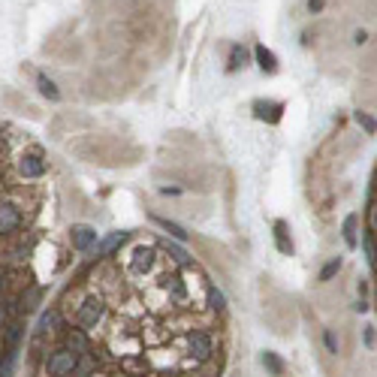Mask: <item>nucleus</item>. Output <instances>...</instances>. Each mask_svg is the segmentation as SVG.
I'll use <instances>...</instances> for the list:
<instances>
[{
  "mask_svg": "<svg viewBox=\"0 0 377 377\" xmlns=\"http://www.w3.org/2000/svg\"><path fill=\"white\" fill-rule=\"evenodd\" d=\"M24 226V208L15 199L0 197V238H13Z\"/></svg>",
  "mask_w": 377,
  "mask_h": 377,
  "instance_id": "obj_2",
  "label": "nucleus"
},
{
  "mask_svg": "<svg viewBox=\"0 0 377 377\" xmlns=\"http://www.w3.org/2000/svg\"><path fill=\"white\" fill-rule=\"evenodd\" d=\"M341 266H344V260H341V256H332V260H329V263L323 266V269H320V275H317V278L323 281V284H326V281H332L335 275L341 272Z\"/></svg>",
  "mask_w": 377,
  "mask_h": 377,
  "instance_id": "obj_25",
  "label": "nucleus"
},
{
  "mask_svg": "<svg viewBox=\"0 0 377 377\" xmlns=\"http://www.w3.org/2000/svg\"><path fill=\"white\" fill-rule=\"evenodd\" d=\"M353 118H356V124H360L365 133H377V121H374V118H371L369 112H356Z\"/></svg>",
  "mask_w": 377,
  "mask_h": 377,
  "instance_id": "obj_28",
  "label": "nucleus"
},
{
  "mask_svg": "<svg viewBox=\"0 0 377 377\" xmlns=\"http://www.w3.org/2000/svg\"><path fill=\"white\" fill-rule=\"evenodd\" d=\"M323 347L329 356H338V351H341V341H338L335 329H323Z\"/></svg>",
  "mask_w": 377,
  "mask_h": 377,
  "instance_id": "obj_27",
  "label": "nucleus"
},
{
  "mask_svg": "<svg viewBox=\"0 0 377 377\" xmlns=\"http://www.w3.org/2000/svg\"><path fill=\"white\" fill-rule=\"evenodd\" d=\"M374 332H377L374 326H369V329H365V347H374Z\"/></svg>",
  "mask_w": 377,
  "mask_h": 377,
  "instance_id": "obj_31",
  "label": "nucleus"
},
{
  "mask_svg": "<svg viewBox=\"0 0 377 377\" xmlns=\"http://www.w3.org/2000/svg\"><path fill=\"white\" fill-rule=\"evenodd\" d=\"M76 362H79V353H72L63 344H58L54 351L45 353L43 371L49 374V377H72V371H76Z\"/></svg>",
  "mask_w": 377,
  "mask_h": 377,
  "instance_id": "obj_1",
  "label": "nucleus"
},
{
  "mask_svg": "<svg viewBox=\"0 0 377 377\" xmlns=\"http://www.w3.org/2000/svg\"><path fill=\"white\" fill-rule=\"evenodd\" d=\"M40 302H43V287H31L18 296V314H31V311L40 308Z\"/></svg>",
  "mask_w": 377,
  "mask_h": 377,
  "instance_id": "obj_13",
  "label": "nucleus"
},
{
  "mask_svg": "<svg viewBox=\"0 0 377 377\" xmlns=\"http://www.w3.org/2000/svg\"><path fill=\"white\" fill-rule=\"evenodd\" d=\"M254 115L260 118V121L278 124L281 115H284V103H272V100H256V103H254Z\"/></svg>",
  "mask_w": 377,
  "mask_h": 377,
  "instance_id": "obj_9",
  "label": "nucleus"
},
{
  "mask_svg": "<svg viewBox=\"0 0 377 377\" xmlns=\"http://www.w3.org/2000/svg\"><path fill=\"white\" fill-rule=\"evenodd\" d=\"M154 260H157V254H154V247H145V245H139V247H136V251H133V263H130V269H133L136 275L151 272Z\"/></svg>",
  "mask_w": 377,
  "mask_h": 377,
  "instance_id": "obj_10",
  "label": "nucleus"
},
{
  "mask_svg": "<svg viewBox=\"0 0 377 377\" xmlns=\"http://www.w3.org/2000/svg\"><path fill=\"white\" fill-rule=\"evenodd\" d=\"M254 58H256V63H260V70L263 72H278V58L266 49V45H256L254 49Z\"/></svg>",
  "mask_w": 377,
  "mask_h": 377,
  "instance_id": "obj_19",
  "label": "nucleus"
},
{
  "mask_svg": "<svg viewBox=\"0 0 377 377\" xmlns=\"http://www.w3.org/2000/svg\"><path fill=\"white\" fill-rule=\"evenodd\" d=\"M45 172H49V163H45L43 151L22 154V160H18V176H22V178H43Z\"/></svg>",
  "mask_w": 377,
  "mask_h": 377,
  "instance_id": "obj_5",
  "label": "nucleus"
},
{
  "mask_svg": "<svg viewBox=\"0 0 377 377\" xmlns=\"http://www.w3.org/2000/svg\"><path fill=\"white\" fill-rule=\"evenodd\" d=\"M356 229H360V215H347L344 224H341V236H344L347 247H356V242H360V238H356V236H360Z\"/></svg>",
  "mask_w": 377,
  "mask_h": 377,
  "instance_id": "obj_17",
  "label": "nucleus"
},
{
  "mask_svg": "<svg viewBox=\"0 0 377 377\" xmlns=\"http://www.w3.org/2000/svg\"><path fill=\"white\" fill-rule=\"evenodd\" d=\"M163 247H167L169 256H176L178 266H190V254L181 247V242H176V238H172V242H169V238H163Z\"/></svg>",
  "mask_w": 377,
  "mask_h": 377,
  "instance_id": "obj_22",
  "label": "nucleus"
},
{
  "mask_svg": "<svg viewBox=\"0 0 377 377\" xmlns=\"http://www.w3.org/2000/svg\"><path fill=\"white\" fill-rule=\"evenodd\" d=\"M127 236H130V233H124V229H121V233H109V238H103V242H100L97 256H112L118 247L124 245V238H127Z\"/></svg>",
  "mask_w": 377,
  "mask_h": 377,
  "instance_id": "obj_16",
  "label": "nucleus"
},
{
  "mask_svg": "<svg viewBox=\"0 0 377 377\" xmlns=\"http://www.w3.org/2000/svg\"><path fill=\"white\" fill-rule=\"evenodd\" d=\"M353 43L362 45V43H365V31H356V33H353Z\"/></svg>",
  "mask_w": 377,
  "mask_h": 377,
  "instance_id": "obj_35",
  "label": "nucleus"
},
{
  "mask_svg": "<svg viewBox=\"0 0 377 377\" xmlns=\"http://www.w3.org/2000/svg\"><path fill=\"white\" fill-rule=\"evenodd\" d=\"M70 238H72V247H76L79 254H88L91 247L100 245L97 229H94V226H85V224H76V226H72V229H70Z\"/></svg>",
  "mask_w": 377,
  "mask_h": 377,
  "instance_id": "obj_6",
  "label": "nucleus"
},
{
  "mask_svg": "<svg viewBox=\"0 0 377 377\" xmlns=\"http://www.w3.org/2000/svg\"><path fill=\"white\" fill-rule=\"evenodd\" d=\"M160 193H163V197H178L181 187H160Z\"/></svg>",
  "mask_w": 377,
  "mask_h": 377,
  "instance_id": "obj_33",
  "label": "nucleus"
},
{
  "mask_svg": "<svg viewBox=\"0 0 377 377\" xmlns=\"http://www.w3.org/2000/svg\"><path fill=\"white\" fill-rule=\"evenodd\" d=\"M13 314H18V299L0 296V335H3V329L13 323Z\"/></svg>",
  "mask_w": 377,
  "mask_h": 377,
  "instance_id": "obj_20",
  "label": "nucleus"
},
{
  "mask_svg": "<svg viewBox=\"0 0 377 377\" xmlns=\"http://www.w3.org/2000/svg\"><path fill=\"white\" fill-rule=\"evenodd\" d=\"M36 91H40L45 100H52V103H58V100H61V88L54 85V82L45 76V72H40V76H36Z\"/></svg>",
  "mask_w": 377,
  "mask_h": 377,
  "instance_id": "obj_18",
  "label": "nucleus"
},
{
  "mask_svg": "<svg viewBox=\"0 0 377 377\" xmlns=\"http://www.w3.org/2000/svg\"><path fill=\"white\" fill-rule=\"evenodd\" d=\"M151 220H154V224H157L160 229H163V233H167V236H172V238H176V242H181V245H185L187 242V229L185 226H181V224H176V220H169V217H160V215H151Z\"/></svg>",
  "mask_w": 377,
  "mask_h": 377,
  "instance_id": "obj_11",
  "label": "nucleus"
},
{
  "mask_svg": "<svg viewBox=\"0 0 377 377\" xmlns=\"http://www.w3.org/2000/svg\"><path fill=\"white\" fill-rule=\"evenodd\" d=\"M187 351H190V360L206 365L211 362V356H215V338L206 329H190L187 332Z\"/></svg>",
  "mask_w": 377,
  "mask_h": 377,
  "instance_id": "obj_3",
  "label": "nucleus"
},
{
  "mask_svg": "<svg viewBox=\"0 0 377 377\" xmlns=\"http://www.w3.org/2000/svg\"><path fill=\"white\" fill-rule=\"evenodd\" d=\"M263 369H266V371H269L272 377H281V374H284V360H281V356H278V353L266 351V353H263Z\"/></svg>",
  "mask_w": 377,
  "mask_h": 377,
  "instance_id": "obj_23",
  "label": "nucleus"
},
{
  "mask_svg": "<svg viewBox=\"0 0 377 377\" xmlns=\"http://www.w3.org/2000/svg\"><path fill=\"white\" fill-rule=\"evenodd\" d=\"M0 151H3V139H0Z\"/></svg>",
  "mask_w": 377,
  "mask_h": 377,
  "instance_id": "obj_38",
  "label": "nucleus"
},
{
  "mask_svg": "<svg viewBox=\"0 0 377 377\" xmlns=\"http://www.w3.org/2000/svg\"><path fill=\"white\" fill-rule=\"evenodd\" d=\"M0 351H3V347H0Z\"/></svg>",
  "mask_w": 377,
  "mask_h": 377,
  "instance_id": "obj_39",
  "label": "nucleus"
},
{
  "mask_svg": "<svg viewBox=\"0 0 377 377\" xmlns=\"http://www.w3.org/2000/svg\"><path fill=\"white\" fill-rule=\"evenodd\" d=\"M371 229H374V236H377V206L371 208Z\"/></svg>",
  "mask_w": 377,
  "mask_h": 377,
  "instance_id": "obj_36",
  "label": "nucleus"
},
{
  "mask_svg": "<svg viewBox=\"0 0 377 377\" xmlns=\"http://www.w3.org/2000/svg\"><path fill=\"white\" fill-rule=\"evenodd\" d=\"M206 305H208V311H215V314H224V311H226L224 290L215 287V284H208V287H206Z\"/></svg>",
  "mask_w": 377,
  "mask_h": 377,
  "instance_id": "obj_15",
  "label": "nucleus"
},
{
  "mask_svg": "<svg viewBox=\"0 0 377 377\" xmlns=\"http://www.w3.org/2000/svg\"><path fill=\"white\" fill-rule=\"evenodd\" d=\"M245 61H247V52L242 49V45H233V52H229V63H226V70H229V72L242 70V67H245Z\"/></svg>",
  "mask_w": 377,
  "mask_h": 377,
  "instance_id": "obj_26",
  "label": "nucleus"
},
{
  "mask_svg": "<svg viewBox=\"0 0 377 377\" xmlns=\"http://www.w3.org/2000/svg\"><path fill=\"white\" fill-rule=\"evenodd\" d=\"M58 329H63V317L58 308H45L40 320H36V338L49 335V332H58Z\"/></svg>",
  "mask_w": 377,
  "mask_h": 377,
  "instance_id": "obj_8",
  "label": "nucleus"
},
{
  "mask_svg": "<svg viewBox=\"0 0 377 377\" xmlns=\"http://www.w3.org/2000/svg\"><path fill=\"white\" fill-rule=\"evenodd\" d=\"M167 290H169V296L176 299V302H185V299H187V287H185V281H181L178 275L167 278Z\"/></svg>",
  "mask_w": 377,
  "mask_h": 377,
  "instance_id": "obj_24",
  "label": "nucleus"
},
{
  "mask_svg": "<svg viewBox=\"0 0 377 377\" xmlns=\"http://www.w3.org/2000/svg\"><path fill=\"white\" fill-rule=\"evenodd\" d=\"M362 251H365V256H369V263L377 266V254H374V245H371V233L362 236Z\"/></svg>",
  "mask_w": 377,
  "mask_h": 377,
  "instance_id": "obj_29",
  "label": "nucleus"
},
{
  "mask_svg": "<svg viewBox=\"0 0 377 377\" xmlns=\"http://www.w3.org/2000/svg\"><path fill=\"white\" fill-rule=\"evenodd\" d=\"M308 9L311 13H320V9H323V0H308Z\"/></svg>",
  "mask_w": 377,
  "mask_h": 377,
  "instance_id": "obj_32",
  "label": "nucleus"
},
{
  "mask_svg": "<svg viewBox=\"0 0 377 377\" xmlns=\"http://www.w3.org/2000/svg\"><path fill=\"white\" fill-rule=\"evenodd\" d=\"M103 317H106V302L100 296H88L76 308V326L79 329H97L103 323Z\"/></svg>",
  "mask_w": 377,
  "mask_h": 377,
  "instance_id": "obj_4",
  "label": "nucleus"
},
{
  "mask_svg": "<svg viewBox=\"0 0 377 377\" xmlns=\"http://www.w3.org/2000/svg\"><path fill=\"white\" fill-rule=\"evenodd\" d=\"M6 281H9V269H3V266H0V296L6 293Z\"/></svg>",
  "mask_w": 377,
  "mask_h": 377,
  "instance_id": "obj_30",
  "label": "nucleus"
},
{
  "mask_svg": "<svg viewBox=\"0 0 377 377\" xmlns=\"http://www.w3.org/2000/svg\"><path fill=\"white\" fill-rule=\"evenodd\" d=\"M275 245H278V254L293 256V242H290V229L284 220H275Z\"/></svg>",
  "mask_w": 377,
  "mask_h": 377,
  "instance_id": "obj_14",
  "label": "nucleus"
},
{
  "mask_svg": "<svg viewBox=\"0 0 377 377\" xmlns=\"http://www.w3.org/2000/svg\"><path fill=\"white\" fill-rule=\"evenodd\" d=\"M67 351L72 353H88L91 351V341H88V332L85 329H79V326H70V329H63V341H61Z\"/></svg>",
  "mask_w": 377,
  "mask_h": 377,
  "instance_id": "obj_7",
  "label": "nucleus"
},
{
  "mask_svg": "<svg viewBox=\"0 0 377 377\" xmlns=\"http://www.w3.org/2000/svg\"><path fill=\"white\" fill-rule=\"evenodd\" d=\"M97 365H100V360H97V356L91 353V351L82 353L79 362H76V371H72V377H91V374L97 371Z\"/></svg>",
  "mask_w": 377,
  "mask_h": 377,
  "instance_id": "obj_21",
  "label": "nucleus"
},
{
  "mask_svg": "<svg viewBox=\"0 0 377 377\" xmlns=\"http://www.w3.org/2000/svg\"><path fill=\"white\" fill-rule=\"evenodd\" d=\"M115 377H133V374H115Z\"/></svg>",
  "mask_w": 377,
  "mask_h": 377,
  "instance_id": "obj_37",
  "label": "nucleus"
},
{
  "mask_svg": "<svg viewBox=\"0 0 377 377\" xmlns=\"http://www.w3.org/2000/svg\"><path fill=\"white\" fill-rule=\"evenodd\" d=\"M22 338H24V323L22 320H13V323L3 329V351H18V347H22Z\"/></svg>",
  "mask_w": 377,
  "mask_h": 377,
  "instance_id": "obj_12",
  "label": "nucleus"
},
{
  "mask_svg": "<svg viewBox=\"0 0 377 377\" xmlns=\"http://www.w3.org/2000/svg\"><path fill=\"white\" fill-rule=\"evenodd\" d=\"M365 311H369V302L360 299V302H356V314H365Z\"/></svg>",
  "mask_w": 377,
  "mask_h": 377,
  "instance_id": "obj_34",
  "label": "nucleus"
}]
</instances>
